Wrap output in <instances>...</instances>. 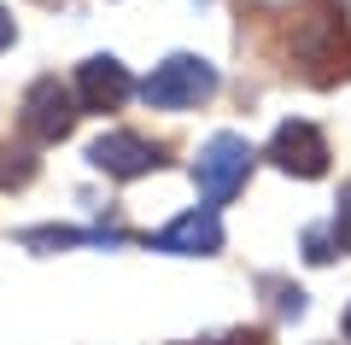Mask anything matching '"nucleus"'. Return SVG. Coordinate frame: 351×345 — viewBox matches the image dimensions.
<instances>
[{"label": "nucleus", "instance_id": "1", "mask_svg": "<svg viewBox=\"0 0 351 345\" xmlns=\"http://www.w3.org/2000/svg\"><path fill=\"white\" fill-rule=\"evenodd\" d=\"M293 64H299L304 82L334 88L351 76V24L346 6L334 0H311L299 18H293Z\"/></svg>", "mask_w": 351, "mask_h": 345}, {"label": "nucleus", "instance_id": "2", "mask_svg": "<svg viewBox=\"0 0 351 345\" xmlns=\"http://www.w3.org/2000/svg\"><path fill=\"white\" fill-rule=\"evenodd\" d=\"M217 94V64L199 59V53H170L158 71L141 82V99L158 111H193Z\"/></svg>", "mask_w": 351, "mask_h": 345}, {"label": "nucleus", "instance_id": "3", "mask_svg": "<svg viewBox=\"0 0 351 345\" xmlns=\"http://www.w3.org/2000/svg\"><path fill=\"white\" fill-rule=\"evenodd\" d=\"M252 164H258V152H252L246 135H211L199 147V158H193V182H199V199L205 205H228V199L246 187Z\"/></svg>", "mask_w": 351, "mask_h": 345}, {"label": "nucleus", "instance_id": "4", "mask_svg": "<svg viewBox=\"0 0 351 345\" xmlns=\"http://www.w3.org/2000/svg\"><path fill=\"white\" fill-rule=\"evenodd\" d=\"M76 117H82V106H76V94L59 82V76H41V82H29L24 106H18V129H24L36 147L64 141V135L76 129Z\"/></svg>", "mask_w": 351, "mask_h": 345}, {"label": "nucleus", "instance_id": "5", "mask_svg": "<svg viewBox=\"0 0 351 345\" xmlns=\"http://www.w3.org/2000/svg\"><path fill=\"white\" fill-rule=\"evenodd\" d=\"M263 158L276 164L281 176H299V182H316V176H328V141L316 123H304V117H287V123L269 135V152Z\"/></svg>", "mask_w": 351, "mask_h": 345}, {"label": "nucleus", "instance_id": "6", "mask_svg": "<svg viewBox=\"0 0 351 345\" xmlns=\"http://www.w3.org/2000/svg\"><path fill=\"white\" fill-rule=\"evenodd\" d=\"M88 164L117 176V182H135V176H152L164 164V147L147 141V135H135V129H112V135H100L88 147Z\"/></svg>", "mask_w": 351, "mask_h": 345}, {"label": "nucleus", "instance_id": "7", "mask_svg": "<svg viewBox=\"0 0 351 345\" xmlns=\"http://www.w3.org/2000/svg\"><path fill=\"white\" fill-rule=\"evenodd\" d=\"M147 246L152 252H170V258H217V252H223V217H217L211 205L182 211V217H176L170 228H158Z\"/></svg>", "mask_w": 351, "mask_h": 345}, {"label": "nucleus", "instance_id": "8", "mask_svg": "<svg viewBox=\"0 0 351 345\" xmlns=\"http://www.w3.org/2000/svg\"><path fill=\"white\" fill-rule=\"evenodd\" d=\"M76 106L82 111H117L129 94H135V76H129L123 59H112V53H94V59L76 71Z\"/></svg>", "mask_w": 351, "mask_h": 345}, {"label": "nucleus", "instance_id": "9", "mask_svg": "<svg viewBox=\"0 0 351 345\" xmlns=\"http://www.w3.org/2000/svg\"><path fill=\"white\" fill-rule=\"evenodd\" d=\"M82 240H117V235H106V228H94V235H82V228H29L24 246H36V252H64V246H82Z\"/></svg>", "mask_w": 351, "mask_h": 345}, {"label": "nucleus", "instance_id": "10", "mask_svg": "<svg viewBox=\"0 0 351 345\" xmlns=\"http://www.w3.org/2000/svg\"><path fill=\"white\" fill-rule=\"evenodd\" d=\"M339 252H351V187H339V205H334V222H328Z\"/></svg>", "mask_w": 351, "mask_h": 345}, {"label": "nucleus", "instance_id": "11", "mask_svg": "<svg viewBox=\"0 0 351 345\" xmlns=\"http://www.w3.org/2000/svg\"><path fill=\"white\" fill-rule=\"evenodd\" d=\"M263 287H269V298H276L281 316H304V293L299 287H287V281H263Z\"/></svg>", "mask_w": 351, "mask_h": 345}, {"label": "nucleus", "instance_id": "12", "mask_svg": "<svg viewBox=\"0 0 351 345\" xmlns=\"http://www.w3.org/2000/svg\"><path fill=\"white\" fill-rule=\"evenodd\" d=\"M188 345H269L263 328H228V333H211V340H188Z\"/></svg>", "mask_w": 351, "mask_h": 345}, {"label": "nucleus", "instance_id": "13", "mask_svg": "<svg viewBox=\"0 0 351 345\" xmlns=\"http://www.w3.org/2000/svg\"><path fill=\"white\" fill-rule=\"evenodd\" d=\"M18 158V152H0V187H18V182H29V176H36V164H12Z\"/></svg>", "mask_w": 351, "mask_h": 345}, {"label": "nucleus", "instance_id": "14", "mask_svg": "<svg viewBox=\"0 0 351 345\" xmlns=\"http://www.w3.org/2000/svg\"><path fill=\"white\" fill-rule=\"evenodd\" d=\"M304 258L328 263V258H334V235H328V228H311V235H304Z\"/></svg>", "mask_w": 351, "mask_h": 345}, {"label": "nucleus", "instance_id": "15", "mask_svg": "<svg viewBox=\"0 0 351 345\" xmlns=\"http://www.w3.org/2000/svg\"><path fill=\"white\" fill-rule=\"evenodd\" d=\"M12 36H18V24H12V12H6V6H0V53L12 47Z\"/></svg>", "mask_w": 351, "mask_h": 345}, {"label": "nucleus", "instance_id": "16", "mask_svg": "<svg viewBox=\"0 0 351 345\" xmlns=\"http://www.w3.org/2000/svg\"><path fill=\"white\" fill-rule=\"evenodd\" d=\"M346 340H351V310H346Z\"/></svg>", "mask_w": 351, "mask_h": 345}]
</instances>
